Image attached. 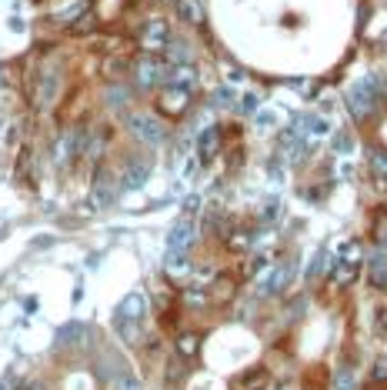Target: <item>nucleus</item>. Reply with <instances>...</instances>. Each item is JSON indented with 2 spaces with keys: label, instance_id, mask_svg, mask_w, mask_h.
I'll return each instance as SVG.
<instances>
[{
  "label": "nucleus",
  "instance_id": "dca6fc26",
  "mask_svg": "<svg viewBox=\"0 0 387 390\" xmlns=\"http://www.w3.org/2000/svg\"><path fill=\"white\" fill-rule=\"evenodd\" d=\"M114 327H117V334L127 340V343H137V340H140V324H137V320H127V317L117 313V317H114Z\"/></svg>",
  "mask_w": 387,
  "mask_h": 390
},
{
  "label": "nucleus",
  "instance_id": "6ab92c4d",
  "mask_svg": "<svg viewBox=\"0 0 387 390\" xmlns=\"http://www.w3.org/2000/svg\"><path fill=\"white\" fill-rule=\"evenodd\" d=\"M114 390H144V384L134 377V374H114Z\"/></svg>",
  "mask_w": 387,
  "mask_h": 390
},
{
  "label": "nucleus",
  "instance_id": "2f4dec72",
  "mask_svg": "<svg viewBox=\"0 0 387 390\" xmlns=\"http://www.w3.org/2000/svg\"><path fill=\"white\" fill-rule=\"evenodd\" d=\"M0 390H10V387H7V380H0Z\"/></svg>",
  "mask_w": 387,
  "mask_h": 390
},
{
  "label": "nucleus",
  "instance_id": "9d476101",
  "mask_svg": "<svg viewBox=\"0 0 387 390\" xmlns=\"http://www.w3.org/2000/svg\"><path fill=\"white\" fill-rule=\"evenodd\" d=\"M164 83L181 87V90H194V87H197V67H194V64H171Z\"/></svg>",
  "mask_w": 387,
  "mask_h": 390
},
{
  "label": "nucleus",
  "instance_id": "7ed1b4c3",
  "mask_svg": "<svg viewBox=\"0 0 387 390\" xmlns=\"http://www.w3.org/2000/svg\"><path fill=\"white\" fill-rule=\"evenodd\" d=\"M164 77H167V64H160L157 57H140V60L134 64V80H137V87H144V90L164 83Z\"/></svg>",
  "mask_w": 387,
  "mask_h": 390
},
{
  "label": "nucleus",
  "instance_id": "4468645a",
  "mask_svg": "<svg viewBox=\"0 0 387 390\" xmlns=\"http://www.w3.org/2000/svg\"><path fill=\"white\" fill-rule=\"evenodd\" d=\"M371 281H374V287H387V250L384 247L377 254H371Z\"/></svg>",
  "mask_w": 387,
  "mask_h": 390
},
{
  "label": "nucleus",
  "instance_id": "39448f33",
  "mask_svg": "<svg viewBox=\"0 0 387 390\" xmlns=\"http://www.w3.org/2000/svg\"><path fill=\"white\" fill-rule=\"evenodd\" d=\"M167 44H171V27H167V21H151V24L140 30V47L147 53L164 51Z\"/></svg>",
  "mask_w": 387,
  "mask_h": 390
},
{
  "label": "nucleus",
  "instance_id": "20e7f679",
  "mask_svg": "<svg viewBox=\"0 0 387 390\" xmlns=\"http://www.w3.org/2000/svg\"><path fill=\"white\" fill-rule=\"evenodd\" d=\"M290 274H294V267L290 263H277V267H271L267 274H264V281H260L258 294H264V297H274V294H284L287 284H290Z\"/></svg>",
  "mask_w": 387,
  "mask_h": 390
},
{
  "label": "nucleus",
  "instance_id": "0eeeda50",
  "mask_svg": "<svg viewBox=\"0 0 387 390\" xmlns=\"http://www.w3.org/2000/svg\"><path fill=\"white\" fill-rule=\"evenodd\" d=\"M194 240H197V224L190 217H181L167 234V250H187Z\"/></svg>",
  "mask_w": 387,
  "mask_h": 390
},
{
  "label": "nucleus",
  "instance_id": "1a4fd4ad",
  "mask_svg": "<svg viewBox=\"0 0 387 390\" xmlns=\"http://www.w3.org/2000/svg\"><path fill=\"white\" fill-rule=\"evenodd\" d=\"M151 177V160H144V157H134L127 160V167H124V181L121 187H127V190H137V187H144Z\"/></svg>",
  "mask_w": 387,
  "mask_h": 390
},
{
  "label": "nucleus",
  "instance_id": "393cba45",
  "mask_svg": "<svg viewBox=\"0 0 387 390\" xmlns=\"http://www.w3.org/2000/svg\"><path fill=\"white\" fill-rule=\"evenodd\" d=\"M374 330L387 334V307H377V313H374Z\"/></svg>",
  "mask_w": 387,
  "mask_h": 390
},
{
  "label": "nucleus",
  "instance_id": "7c9ffc66",
  "mask_svg": "<svg viewBox=\"0 0 387 390\" xmlns=\"http://www.w3.org/2000/svg\"><path fill=\"white\" fill-rule=\"evenodd\" d=\"M3 80H7V70H3V67H0V83H3Z\"/></svg>",
  "mask_w": 387,
  "mask_h": 390
},
{
  "label": "nucleus",
  "instance_id": "c756f323",
  "mask_svg": "<svg viewBox=\"0 0 387 390\" xmlns=\"http://www.w3.org/2000/svg\"><path fill=\"white\" fill-rule=\"evenodd\" d=\"M21 390H47V387H44L40 380H30V384H24V387H21Z\"/></svg>",
  "mask_w": 387,
  "mask_h": 390
},
{
  "label": "nucleus",
  "instance_id": "5701e85b",
  "mask_svg": "<svg viewBox=\"0 0 387 390\" xmlns=\"http://www.w3.org/2000/svg\"><path fill=\"white\" fill-rule=\"evenodd\" d=\"M177 350H181L184 357H190V354L197 350V337H194V334H181V337H177Z\"/></svg>",
  "mask_w": 387,
  "mask_h": 390
},
{
  "label": "nucleus",
  "instance_id": "9b49d317",
  "mask_svg": "<svg viewBox=\"0 0 387 390\" xmlns=\"http://www.w3.org/2000/svg\"><path fill=\"white\" fill-rule=\"evenodd\" d=\"M187 101H190V90H181V87H164V94H160V110H167L171 117H177L184 107H187Z\"/></svg>",
  "mask_w": 387,
  "mask_h": 390
},
{
  "label": "nucleus",
  "instance_id": "c85d7f7f",
  "mask_svg": "<svg viewBox=\"0 0 387 390\" xmlns=\"http://www.w3.org/2000/svg\"><path fill=\"white\" fill-rule=\"evenodd\" d=\"M271 124H274V117H271V110H264L258 117V127H271Z\"/></svg>",
  "mask_w": 387,
  "mask_h": 390
},
{
  "label": "nucleus",
  "instance_id": "f257e3e1",
  "mask_svg": "<svg viewBox=\"0 0 387 390\" xmlns=\"http://www.w3.org/2000/svg\"><path fill=\"white\" fill-rule=\"evenodd\" d=\"M127 130L134 140H140L144 147H160L164 144V124L154 114H127Z\"/></svg>",
  "mask_w": 387,
  "mask_h": 390
},
{
  "label": "nucleus",
  "instance_id": "f8f14e48",
  "mask_svg": "<svg viewBox=\"0 0 387 390\" xmlns=\"http://www.w3.org/2000/svg\"><path fill=\"white\" fill-rule=\"evenodd\" d=\"M117 313H121V317H127V320H137V324H140V320H144V313H147V297L134 290V294H127V297L121 300Z\"/></svg>",
  "mask_w": 387,
  "mask_h": 390
},
{
  "label": "nucleus",
  "instance_id": "a878e982",
  "mask_svg": "<svg viewBox=\"0 0 387 390\" xmlns=\"http://www.w3.org/2000/svg\"><path fill=\"white\" fill-rule=\"evenodd\" d=\"M258 94H244V101H240V107H244V110H258Z\"/></svg>",
  "mask_w": 387,
  "mask_h": 390
},
{
  "label": "nucleus",
  "instance_id": "f03ea898",
  "mask_svg": "<svg viewBox=\"0 0 387 390\" xmlns=\"http://www.w3.org/2000/svg\"><path fill=\"white\" fill-rule=\"evenodd\" d=\"M84 140H87V137H84L80 130H64V133L57 137V144H53V154H51L53 164H57V167H67V164L84 151Z\"/></svg>",
  "mask_w": 387,
  "mask_h": 390
},
{
  "label": "nucleus",
  "instance_id": "6e6552de",
  "mask_svg": "<svg viewBox=\"0 0 387 390\" xmlns=\"http://www.w3.org/2000/svg\"><path fill=\"white\" fill-rule=\"evenodd\" d=\"M117 190H121V181H114L110 174H101L97 183H94V190H90V204H94L97 210L110 207V204L117 200Z\"/></svg>",
  "mask_w": 387,
  "mask_h": 390
},
{
  "label": "nucleus",
  "instance_id": "423d86ee",
  "mask_svg": "<svg viewBox=\"0 0 387 390\" xmlns=\"http://www.w3.org/2000/svg\"><path fill=\"white\" fill-rule=\"evenodd\" d=\"M374 90H371V80H364V83H358V87H351L347 90V107H351V114L358 117V120H364L371 110H374Z\"/></svg>",
  "mask_w": 387,
  "mask_h": 390
},
{
  "label": "nucleus",
  "instance_id": "412c9836",
  "mask_svg": "<svg viewBox=\"0 0 387 390\" xmlns=\"http://www.w3.org/2000/svg\"><path fill=\"white\" fill-rule=\"evenodd\" d=\"M334 387L337 390H358V377H354V370H337V377H334Z\"/></svg>",
  "mask_w": 387,
  "mask_h": 390
},
{
  "label": "nucleus",
  "instance_id": "a211bd4d",
  "mask_svg": "<svg viewBox=\"0 0 387 390\" xmlns=\"http://www.w3.org/2000/svg\"><path fill=\"white\" fill-rule=\"evenodd\" d=\"M130 101V94H127V87H121V83H110L107 87V107H114V110H124Z\"/></svg>",
  "mask_w": 387,
  "mask_h": 390
},
{
  "label": "nucleus",
  "instance_id": "cd10ccee",
  "mask_svg": "<svg viewBox=\"0 0 387 390\" xmlns=\"http://www.w3.org/2000/svg\"><path fill=\"white\" fill-rule=\"evenodd\" d=\"M374 377H377V380H381V377H387V357H384V361H377V364H374Z\"/></svg>",
  "mask_w": 387,
  "mask_h": 390
},
{
  "label": "nucleus",
  "instance_id": "b1692460",
  "mask_svg": "<svg viewBox=\"0 0 387 390\" xmlns=\"http://www.w3.org/2000/svg\"><path fill=\"white\" fill-rule=\"evenodd\" d=\"M214 104H217V107H234V90H231V87H217Z\"/></svg>",
  "mask_w": 387,
  "mask_h": 390
},
{
  "label": "nucleus",
  "instance_id": "ddd939ff",
  "mask_svg": "<svg viewBox=\"0 0 387 390\" xmlns=\"http://www.w3.org/2000/svg\"><path fill=\"white\" fill-rule=\"evenodd\" d=\"M57 87H60L57 70H47V74L40 77V87H37V107H51L53 97H57Z\"/></svg>",
  "mask_w": 387,
  "mask_h": 390
},
{
  "label": "nucleus",
  "instance_id": "bb28decb",
  "mask_svg": "<svg viewBox=\"0 0 387 390\" xmlns=\"http://www.w3.org/2000/svg\"><path fill=\"white\" fill-rule=\"evenodd\" d=\"M377 240H381V247L387 250V217L381 220V227H377Z\"/></svg>",
  "mask_w": 387,
  "mask_h": 390
},
{
  "label": "nucleus",
  "instance_id": "4be33fe9",
  "mask_svg": "<svg viewBox=\"0 0 387 390\" xmlns=\"http://www.w3.org/2000/svg\"><path fill=\"white\" fill-rule=\"evenodd\" d=\"M371 170H374V177H387V151H374L371 154Z\"/></svg>",
  "mask_w": 387,
  "mask_h": 390
},
{
  "label": "nucleus",
  "instance_id": "2eb2a0df",
  "mask_svg": "<svg viewBox=\"0 0 387 390\" xmlns=\"http://www.w3.org/2000/svg\"><path fill=\"white\" fill-rule=\"evenodd\" d=\"M177 14H181V21H187V24H201L204 21L201 0H177Z\"/></svg>",
  "mask_w": 387,
  "mask_h": 390
},
{
  "label": "nucleus",
  "instance_id": "f3484780",
  "mask_svg": "<svg viewBox=\"0 0 387 390\" xmlns=\"http://www.w3.org/2000/svg\"><path fill=\"white\" fill-rule=\"evenodd\" d=\"M217 140H221V133H217V127H207L201 137H197V151H201V157H214V151H217Z\"/></svg>",
  "mask_w": 387,
  "mask_h": 390
},
{
  "label": "nucleus",
  "instance_id": "aec40b11",
  "mask_svg": "<svg viewBox=\"0 0 387 390\" xmlns=\"http://www.w3.org/2000/svg\"><path fill=\"white\" fill-rule=\"evenodd\" d=\"M80 334H84V327H80V324H67V327H60V334H57V347H67V343H74Z\"/></svg>",
  "mask_w": 387,
  "mask_h": 390
}]
</instances>
